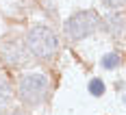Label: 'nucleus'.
<instances>
[{"instance_id":"obj_5","label":"nucleus","mask_w":126,"mask_h":115,"mask_svg":"<svg viewBox=\"0 0 126 115\" xmlns=\"http://www.w3.org/2000/svg\"><path fill=\"white\" fill-rule=\"evenodd\" d=\"M104 28H107L111 35H122V30L126 28V20L120 15V13L107 15V20H104Z\"/></svg>"},{"instance_id":"obj_9","label":"nucleus","mask_w":126,"mask_h":115,"mask_svg":"<svg viewBox=\"0 0 126 115\" xmlns=\"http://www.w3.org/2000/svg\"><path fill=\"white\" fill-rule=\"evenodd\" d=\"M104 2H107L111 9H122V7L126 4V0H104Z\"/></svg>"},{"instance_id":"obj_2","label":"nucleus","mask_w":126,"mask_h":115,"mask_svg":"<svg viewBox=\"0 0 126 115\" xmlns=\"http://www.w3.org/2000/svg\"><path fill=\"white\" fill-rule=\"evenodd\" d=\"M98 26H100V17L96 11H78L65 22V33L70 39L80 41V39L89 37L91 33H96Z\"/></svg>"},{"instance_id":"obj_1","label":"nucleus","mask_w":126,"mask_h":115,"mask_svg":"<svg viewBox=\"0 0 126 115\" xmlns=\"http://www.w3.org/2000/svg\"><path fill=\"white\" fill-rule=\"evenodd\" d=\"M26 48L39 59H50L59 50V39L48 26L37 24L26 33Z\"/></svg>"},{"instance_id":"obj_10","label":"nucleus","mask_w":126,"mask_h":115,"mask_svg":"<svg viewBox=\"0 0 126 115\" xmlns=\"http://www.w3.org/2000/svg\"><path fill=\"white\" fill-rule=\"evenodd\" d=\"M11 115H24V113H22V111H13Z\"/></svg>"},{"instance_id":"obj_6","label":"nucleus","mask_w":126,"mask_h":115,"mask_svg":"<svg viewBox=\"0 0 126 115\" xmlns=\"http://www.w3.org/2000/svg\"><path fill=\"white\" fill-rule=\"evenodd\" d=\"M9 100H11V87H9V83L4 78L0 76V109L4 104H9Z\"/></svg>"},{"instance_id":"obj_4","label":"nucleus","mask_w":126,"mask_h":115,"mask_svg":"<svg viewBox=\"0 0 126 115\" xmlns=\"http://www.w3.org/2000/svg\"><path fill=\"white\" fill-rule=\"evenodd\" d=\"M0 57H2L4 63H9V65H20V63H26L28 52H26V48L20 41L9 39V41H4L0 46Z\"/></svg>"},{"instance_id":"obj_3","label":"nucleus","mask_w":126,"mask_h":115,"mask_svg":"<svg viewBox=\"0 0 126 115\" xmlns=\"http://www.w3.org/2000/svg\"><path fill=\"white\" fill-rule=\"evenodd\" d=\"M17 93L20 98L28 104H37L46 98L48 93V78L39 72H31V74H24L20 78V85H17Z\"/></svg>"},{"instance_id":"obj_8","label":"nucleus","mask_w":126,"mask_h":115,"mask_svg":"<svg viewBox=\"0 0 126 115\" xmlns=\"http://www.w3.org/2000/svg\"><path fill=\"white\" fill-rule=\"evenodd\" d=\"M89 93H91V96H102V93H104V83H102L100 78H91V83H89Z\"/></svg>"},{"instance_id":"obj_7","label":"nucleus","mask_w":126,"mask_h":115,"mask_svg":"<svg viewBox=\"0 0 126 115\" xmlns=\"http://www.w3.org/2000/svg\"><path fill=\"white\" fill-rule=\"evenodd\" d=\"M120 63H122V59H120V54H115V52H109V54L102 57V67H107V70H113V67H117Z\"/></svg>"}]
</instances>
